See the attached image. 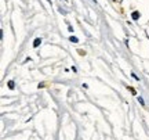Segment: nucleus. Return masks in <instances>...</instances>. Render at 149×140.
<instances>
[{
	"label": "nucleus",
	"mask_w": 149,
	"mask_h": 140,
	"mask_svg": "<svg viewBox=\"0 0 149 140\" xmlns=\"http://www.w3.org/2000/svg\"><path fill=\"white\" fill-rule=\"evenodd\" d=\"M131 17H133V20H138V18H139V13L138 11H134L131 14Z\"/></svg>",
	"instance_id": "f257e3e1"
},
{
	"label": "nucleus",
	"mask_w": 149,
	"mask_h": 140,
	"mask_svg": "<svg viewBox=\"0 0 149 140\" xmlns=\"http://www.w3.org/2000/svg\"><path fill=\"white\" fill-rule=\"evenodd\" d=\"M40 43H41V39H39V37H37V39H35V42H33V46L37 47V46L40 45Z\"/></svg>",
	"instance_id": "f03ea898"
},
{
	"label": "nucleus",
	"mask_w": 149,
	"mask_h": 140,
	"mask_svg": "<svg viewBox=\"0 0 149 140\" xmlns=\"http://www.w3.org/2000/svg\"><path fill=\"white\" fill-rule=\"evenodd\" d=\"M70 42H73V43H78V42H79V39H78V37H73V36H72V37H70Z\"/></svg>",
	"instance_id": "7ed1b4c3"
},
{
	"label": "nucleus",
	"mask_w": 149,
	"mask_h": 140,
	"mask_svg": "<svg viewBox=\"0 0 149 140\" xmlns=\"http://www.w3.org/2000/svg\"><path fill=\"white\" fill-rule=\"evenodd\" d=\"M8 88H10V89H14V82H13V80L8 82Z\"/></svg>",
	"instance_id": "20e7f679"
},
{
	"label": "nucleus",
	"mask_w": 149,
	"mask_h": 140,
	"mask_svg": "<svg viewBox=\"0 0 149 140\" xmlns=\"http://www.w3.org/2000/svg\"><path fill=\"white\" fill-rule=\"evenodd\" d=\"M138 101H139V103H141V104H142V105H144V104H145V103H144V100H142V99H141V97H138Z\"/></svg>",
	"instance_id": "39448f33"
}]
</instances>
